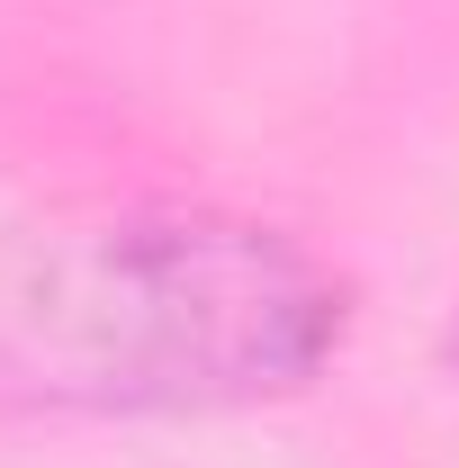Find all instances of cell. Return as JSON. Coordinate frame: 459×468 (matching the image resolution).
I'll use <instances>...</instances> for the list:
<instances>
[{
	"label": "cell",
	"instance_id": "cell-1",
	"mask_svg": "<svg viewBox=\"0 0 459 468\" xmlns=\"http://www.w3.org/2000/svg\"><path fill=\"white\" fill-rule=\"evenodd\" d=\"M334 343V271L208 207L81 217L0 261V397L18 406H234L297 388Z\"/></svg>",
	"mask_w": 459,
	"mask_h": 468
}]
</instances>
